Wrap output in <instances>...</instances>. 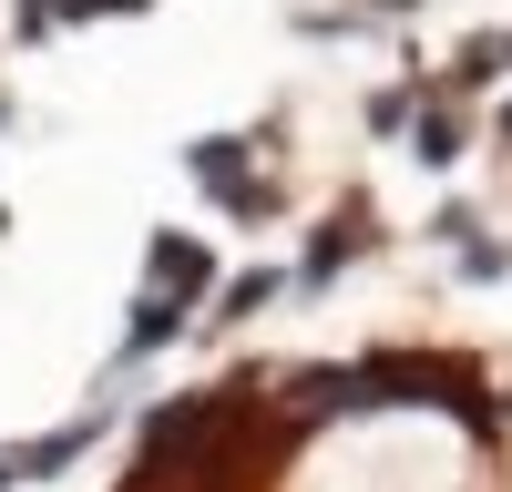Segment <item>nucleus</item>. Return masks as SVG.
Here are the masks:
<instances>
[{
	"instance_id": "nucleus-1",
	"label": "nucleus",
	"mask_w": 512,
	"mask_h": 492,
	"mask_svg": "<svg viewBox=\"0 0 512 492\" xmlns=\"http://www.w3.org/2000/svg\"><path fill=\"white\" fill-rule=\"evenodd\" d=\"M93 441H103V410H82V421L41 431V441H21V451H0V492H21V482H52V472H62V462H82Z\"/></svg>"
},
{
	"instance_id": "nucleus-9",
	"label": "nucleus",
	"mask_w": 512,
	"mask_h": 492,
	"mask_svg": "<svg viewBox=\"0 0 512 492\" xmlns=\"http://www.w3.org/2000/svg\"><path fill=\"white\" fill-rule=\"evenodd\" d=\"M502 144H512V113H502Z\"/></svg>"
},
{
	"instance_id": "nucleus-4",
	"label": "nucleus",
	"mask_w": 512,
	"mask_h": 492,
	"mask_svg": "<svg viewBox=\"0 0 512 492\" xmlns=\"http://www.w3.org/2000/svg\"><path fill=\"white\" fill-rule=\"evenodd\" d=\"M369 246H379V226H369V205H338V216L318 226V246H308V267H297V277H308V287H328V277L349 267V257H369Z\"/></svg>"
},
{
	"instance_id": "nucleus-3",
	"label": "nucleus",
	"mask_w": 512,
	"mask_h": 492,
	"mask_svg": "<svg viewBox=\"0 0 512 492\" xmlns=\"http://www.w3.org/2000/svg\"><path fill=\"white\" fill-rule=\"evenodd\" d=\"M144 287H164V298H205V287H216V257H205V246L195 236H175V226H164L154 246H144Z\"/></svg>"
},
{
	"instance_id": "nucleus-5",
	"label": "nucleus",
	"mask_w": 512,
	"mask_h": 492,
	"mask_svg": "<svg viewBox=\"0 0 512 492\" xmlns=\"http://www.w3.org/2000/svg\"><path fill=\"white\" fill-rule=\"evenodd\" d=\"M185 328V298H164V287H144L134 298V328H123V349H113V369H134V359H154L164 339Z\"/></svg>"
},
{
	"instance_id": "nucleus-6",
	"label": "nucleus",
	"mask_w": 512,
	"mask_h": 492,
	"mask_svg": "<svg viewBox=\"0 0 512 492\" xmlns=\"http://www.w3.org/2000/svg\"><path fill=\"white\" fill-rule=\"evenodd\" d=\"M410 154H420V164H451V154H461V123H451V113H420V144H410Z\"/></svg>"
},
{
	"instance_id": "nucleus-8",
	"label": "nucleus",
	"mask_w": 512,
	"mask_h": 492,
	"mask_svg": "<svg viewBox=\"0 0 512 492\" xmlns=\"http://www.w3.org/2000/svg\"><path fill=\"white\" fill-rule=\"evenodd\" d=\"M103 11H154V0H62V21H103Z\"/></svg>"
},
{
	"instance_id": "nucleus-10",
	"label": "nucleus",
	"mask_w": 512,
	"mask_h": 492,
	"mask_svg": "<svg viewBox=\"0 0 512 492\" xmlns=\"http://www.w3.org/2000/svg\"><path fill=\"white\" fill-rule=\"evenodd\" d=\"M502 62H512V31H502Z\"/></svg>"
},
{
	"instance_id": "nucleus-7",
	"label": "nucleus",
	"mask_w": 512,
	"mask_h": 492,
	"mask_svg": "<svg viewBox=\"0 0 512 492\" xmlns=\"http://www.w3.org/2000/svg\"><path fill=\"white\" fill-rule=\"evenodd\" d=\"M277 298V267H246L236 287H226V318H256V308H267Z\"/></svg>"
},
{
	"instance_id": "nucleus-2",
	"label": "nucleus",
	"mask_w": 512,
	"mask_h": 492,
	"mask_svg": "<svg viewBox=\"0 0 512 492\" xmlns=\"http://www.w3.org/2000/svg\"><path fill=\"white\" fill-rule=\"evenodd\" d=\"M246 154H256L246 134H205V144L185 154V175H195L205 195H226V205H236V216H256V205H267V185H256V175H246Z\"/></svg>"
}]
</instances>
